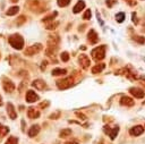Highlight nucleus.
<instances>
[{
    "mask_svg": "<svg viewBox=\"0 0 145 144\" xmlns=\"http://www.w3.org/2000/svg\"><path fill=\"white\" fill-rule=\"evenodd\" d=\"M65 144H78V141L72 139V141H68V142H66Z\"/></svg>",
    "mask_w": 145,
    "mask_h": 144,
    "instance_id": "72a5a7b5",
    "label": "nucleus"
},
{
    "mask_svg": "<svg viewBox=\"0 0 145 144\" xmlns=\"http://www.w3.org/2000/svg\"><path fill=\"white\" fill-rule=\"evenodd\" d=\"M37 100H39V95L34 91H32V90L27 91V93H26V102L33 103V102H36Z\"/></svg>",
    "mask_w": 145,
    "mask_h": 144,
    "instance_id": "0eeeda50",
    "label": "nucleus"
},
{
    "mask_svg": "<svg viewBox=\"0 0 145 144\" xmlns=\"http://www.w3.org/2000/svg\"><path fill=\"white\" fill-rule=\"evenodd\" d=\"M58 25V23H51V24H46V28L48 29H52V28H56V26Z\"/></svg>",
    "mask_w": 145,
    "mask_h": 144,
    "instance_id": "7c9ffc66",
    "label": "nucleus"
},
{
    "mask_svg": "<svg viewBox=\"0 0 145 144\" xmlns=\"http://www.w3.org/2000/svg\"><path fill=\"white\" fill-rule=\"evenodd\" d=\"M5 144H18V138L15 136H10V137H8V139L6 141Z\"/></svg>",
    "mask_w": 145,
    "mask_h": 144,
    "instance_id": "4be33fe9",
    "label": "nucleus"
},
{
    "mask_svg": "<svg viewBox=\"0 0 145 144\" xmlns=\"http://www.w3.org/2000/svg\"><path fill=\"white\" fill-rule=\"evenodd\" d=\"M11 1H14V2H17V1H18V0H11Z\"/></svg>",
    "mask_w": 145,
    "mask_h": 144,
    "instance_id": "58836bf2",
    "label": "nucleus"
},
{
    "mask_svg": "<svg viewBox=\"0 0 145 144\" xmlns=\"http://www.w3.org/2000/svg\"><path fill=\"white\" fill-rule=\"evenodd\" d=\"M85 8V2L83 1V0H79L75 6H74V8H72V11L75 12V14H78V12H80L83 9Z\"/></svg>",
    "mask_w": 145,
    "mask_h": 144,
    "instance_id": "dca6fc26",
    "label": "nucleus"
},
{
    "mask_svg": "<svg viewBox=\"0 0 145 144\" xmlns=\"http://www.w3.org/2000/svg\"><path fill=\"white\" fill-rule=\"evenodd\" d=\"M87 39H88V41H89L91 43L95 44V43L99 41V35L96 34V32H95L94 29H89L88 35H87Z\"/></svg>",
    "mask_w": 145,
    "mask_h": 144,
    "instance_id": "f8f14e48",
    "label": "nucleus"
},
{
    "mask_svg": "<svg viewBox=\"0 0 145 144\" xmlns=\"http://www.w3.org/2000/svg\"><path fill=\"white\" fill-rule=\"evenodd\" d=\"M116 2H117V0H106V6L108 7H112Z\"/></svg>",
    "mask_w": 145,
    "mask_h": 144,
    "instance_id": "2f4dec72",
    "label": "nucleus"
},
{
    "mask_svg": "<svg viewBox=\"0 0 145 144\" xmlns=\"http://www.w3.org/2000/svg\"><path fill=\"white\" fill-rule=\"evenodd\" d=\"M71 85H72V79H71V77H67V78L57 81V86H58V88H60V90H66V88L70 87Z\"/></svg>",
    "mask_w": 145,
    "mask_h": 144,
    "instance_id": "20e7f679",
    "label": "nucleus"
},
{
    "mask_svg": "<svg viewBox=\"0 0 145 144\" xmlns=\"http://www.w3.org/2000/svg\"><path fill=\"white\" fill-rule=\"evenodd\" d=\"M60 57H61V60H62V61H68V60H69V54H68V52H62Z\"/></svg>",
    "mask_w": 145,
    "mask_h": 144,
    "instance_id": "cd10ccee",
    "label": "nucleus"
},
{
    "mask_svg": "<svg viewBox=\"0 0 145 144\" xmlns=\"http://www.w3.org/2000/svg\"><path fill=\"white\" fill-rule=\"evenodd\" d=\"M129 92H130L135 98H138V99L144 98V94H145V92H144L142 88H138V87H131Z\"/></svg>",
    "mask_w": 145,
    "mask_h": 144,
    "instance_id": "9d476101",
    "label": "nucleus"
},
{
    "mask_svg": "<svg viewBox=\"0 0 145 144\" xmlns=\"http://www.w3.org/2000/svg\"><path fill=\"white\" fill-rule=\"evenodd\" d=\"M120 103L122 104V105H127V107H131V105H134V100L131 99V98H129V96H122L121 98V100H120Z\"/></svg>",
    "mask_w": 145,
    "mask_h": 144,
    "instance_id": "f3484780",
    "label": "nucleus"
},
{
    "mask_svg": "<svg viewBox=\"0 0 145 144\" xmlns=\"http://www.w3.org/2000/svg\"><path fill=\"white\" fill-rule=\"evenodd\" d=\"M32 86H34L36 90H39V91H43L45 87H46V84H45V82L44 81H42V79H35L33 83H32Z\"/></svg>",
    "mask_w": 145,
    "mask_h": 144,
    "instance_id": "1a4fd4ad",
    "label": "nucleus"
},
{
    "mask_svg": "<svg viewBox=\"0 0 145 144\" xmlns=\"http://www.w3.org/2000/svg\"><path fill=\"white\" fill-rule=\"evenodd\" d=\"M24 20H25V17H24V16H20V17H19V19H18V22H17V25H20Z\"/></svg>",
    "mask_w": 145,
    "mask_h": 144,
    "instance_id": "473e14b6",
    "label": "nucleus"
},
{
    "mask_svg": "<svg viewBox=\"0 0 145 144\" xmlns=\"http://www.w3.org/2000/svg\"><path fill=\"white\" fill-rule=\"evenodd\" d=\"M59 44V37L58 35H50L49 39H48V45H49V49H52V48H57Z\"/></svg>",
    "mask_w": 145,
    "mask_h": 144,
    "instance_id": "39448f33",
    "label": "nucleus"
},
{
    "mask_svg": "<svg viewBox=\"0 0 145 144\" xmlns=\"http://www.w3.org/2000/svg\"><path fill=\"white\" fill-rule=\"evenodd\" d=\"M134 40L137 41V42H139V43H144L145 42V37L144 36H135Z\"/></svg>",
    "mask_w": 145,
    "mask_h": 144,
    "instance_id": "c756f323",
    "label": "nucleus"
},
{
    "mask_svg": "<svg viewBox=\"0 0 145 144\" xmlns=\"http://www.w3.org/2000/svg\"><path fill=\"white\" fill-rule=\"evenodd\" d=\"M106 127H108V126L104 127V132H105L106 134L109 133V136H110L111 139H114L116 136H117V134H118V132H119V127L117 126V127H114L113 129H110V128H106Z\"/></svg>",
    "mask_w": 145,
    "mask_h": 144,
    "instance_id": "2eb2a0df",
    "label": "nucleus"
},
{
    "mask_svg": "<svg viewBox=\"0 0 145 144\" xmlns=\"http://www.w3.org/2000/svg\"><path fill=\"white\" fill-rule=\"evenodd\" d=\"M67 73L66 69H62V68H56L52 70V76H60V75H65Z\"/></svg>",
    "mask_w": 145,
    "mask_h": 144,
    "instance_id": "412c9836",
    "label": "nucleus"
},
{
    "mask_svg": "<svg viewBox=\"0 0 145 144\" xmlns=\"http://www.w3.org/2000/svg\"><path fill=\"white\" fill-rule=\"evenodd\" d=\"M91 16H92V11H91L89 9H87V10L85 11V14H84L83 18H84V19H89V18H91Z\"/></svg>",
    "mask_w": 145,
    "mask_h": 144,
    "instance_id": "c85d7f7f",
    "label": "nucleus"
},
{
    "mask_svg": "<svg viewBox=\"0 0 145 144\" xmlns=\"http://www.w3.org/2000/svg\"><path fill=\"white\" fill-rule=\"evenodd\" d=\"M59 115H60V112H56V113H52V115L50 116V118H51V119H57L56 117H57V116H59Z\"/></svg>",
    "mask_w": 145,
    "mask_h": 144,
    "instance_id": "f704fd0d",
    "label": "nucleus"
},
{
    "mask_svg": "<svg viewBox=\"0 0 145 144\" xmlns=\"http://www.w3.org/2000/svg\"><path fill=\"white\" fill-rule=\"evenodd\" d=\"M27 116H28V118H31V119H36V118L40 117V111L36 110L35 108L31 107V108H28V110H27Z\"/></svg>",
    "mask_w": 145,
    "mask_h": 144,
    "instance_id": "4468645a",
    "label": "nucleus"
},
{
    "mask_svg": "<svg viewBox=\"0 0 145 144\" xmlns=\"http://www.w3.org/2000/svg\"><path fill=\"white\" fill-rule=\"evenodd\" d=\"M19 11V8H18V6H12V7H10L8 10H7V15L8 16H14V15H16L17 12Z\"/></svg>",
    "mask_w": 145,
    "mask_h": 144,
    "instance_id": "6ab92c4d",
    "label": "nucleus"
},
{
    "mask_svg": "<svg viewBox=\"0 0 145 144\" xmlns=\"http://www.w3.org/2000/svg\"><path fill=\"white\" fill-rule=\"evenodd\" d=\"M116 19H117V22L122 23L123 19H125V14H123V12H118V14L116 15Z\"/></svg>",
    "mask_w": 145,
    "mask_h": 144,
    "instance_id": "b1692460",
    "label": "nucleus"
},
{
    "mask_svg": "<svg viewBox=\"0 0 145 144\" xmlns=\"http://www.w3.org/2000/svg\"><path fill=\"white\" fill-rule=\"evenodd\" d=\"M56 16H57V11H54V12H53V14H51L50 16H46V17H45V18L43 19V22H45V23H48L49 20H53Z\"/></svg>",
    "mask_w": 145,
    "mask_h": 144,
    "instance_id": "393cba45",
    "label": "nucleus"
},
{
    "mask_svg": "<svg viewBox=\"0 0 145 144\" xmlns=\"http://www.w3.org/2000/svg\"><path fill=\"white\" fill-rule=\"evenodd\" d=\"M78 61H79L80 67L84 68V69H86L89 66V58L86 54H80L79 58H78Z\"/></svg>",
    "mask_w": 145,
    "mask_h": 144,
    "instance_id": "6e6552de",
    "label": "nucleus"
},
{
    "mask_svg": "<svg viewBox=\"0 0 145 144\" xmlns=\"http://www.w3.org/2000/svg\"><path fill=\"white\" fill-rule=\"evenodd\" d=\"M76 115L78 116V117H82V119H86V117L83 115V113H79V112H76Z\"/></svg>",
    "mask_w": 145,
    "mask_h": 144,
    "instance_id": "c9c22d12",
    "label": "nucleus"
},
{
    "mask_svg": "<svg viewBox=\"0 0 145 144\" xmlns=\"http://www.w3.org/2000/svg\"><path fill=\"white\" fill-rule=\"evenodd\" d=\"M143 132H144V127H143V126H140V125L134 126V127H133V128H130V130H129L130 135H133V136H138V135H140Z\"/></svg>",
    "mask_w": 145,
    "mask_h": 144,
    "instance_id": "9b49d317",
    "label": "nucleus"
},
{
    "mask_svg": "<svg viewBox=\"0 0 145 144\" xmlns=\"http://www.w3.org/2000/svg\"><path fill=\"white\" fill-rule=\"evenodd\" d=\"M69 2H70V0H58L59 7H66L69 5Z\"/></svg>",
    "mask_w": 145,
    "mask_h": 144,
    "instance_id": "a878e982",
    "label": "nucleus"
},
{
    "mask_svg": "<svg viewBox=\"0 0 145 144\" xmlns=\"http://www.w3.org/2000/svg\"><path fill=\"white\" fill-rule=\"evenodd\" d=\"M40 133V126L39 125H33L29 129H28V136L29 137H34Z\"/></svg>",
    "mask_w": 145,
    "mask_h": 144,
    "instance_id": "a211bd4d",
    "label": "nucleus"
},
{
    "mask_svg": "<svg viewBox=\"0 0 145 144\" xmlns=\"http://www.w3.org/2000/svg\"><path fill=\"white\" fill-rule=\"evenodd\" d=\"M104 67H105V65H104V63H99V65H96V66H94V67L92 68V73H93V74L101 73V71L104 69Z\"/></svg>",
    "mask_w": 145,
    "mask_h": 144,
    "instance_id": "aec40b11",
    "label": "nucleus"
},
{
    "mask_svg": "<svg viewBox=\"0 0 145 144\" xmlns=\"http://www.w3.org/2000/svg\"><path fill=\"white\" fill-rule=\"evenodd\" d=\"M0 105H2V100H1V95H0Z\"/></svg>",
    "mask_w": 145,
    "mask_h": 144,
    "instance_id": "4c0bfd02",
    "label": "nucleus"
},
{
    "mask_svg": "<svg viewBox=\"0 0 145 144\" xmlns=\"http://www.w3.org/2000/svg\"><path fill=\"white\" fill-rule=\"evenodd\" d=\"M8 42L16 50H22L24 48V39L19 34H12V35H10L9 39H8Z\"/></svg>",
    "mask_w": 145,
    "mask_h": 144,
    "instance_id": "f257e3e1",
    "label": "nucleus"
},
{
    "mask_svg": "<svg viewBox=\"0 0 145 144\" xmlns=\"http://www.w3.org/2000/svg\"><path fill=\"white\" fill-rule=\"evenodd\" d=\"M70 134H71V129H69V128L62 129V130L60 132V137H67V136H69Z\"/></svg>",
    "mask_w": 145,
    "mask_h": 144,
    "instance_id": "5701e85b",
    "label": "nucleus"
},
{
    "mask_svg": "<svg viewBox=\"0 0 145 144\" xmlns=\"http://www.w3.org/2000/svg\"><path fill=\"white\" fill-rule=\"evenodd\" d=\"M41 50H42V44H41V43H35V44H33V45L26 48L25 54H26V56H34V54L39 53Z\"/></svg>",
    "mask_w": 145,
    "mask_h": 144,
    "instance_id": "7ed1b4c3",
    "label": "nucleus"
},
{
    "mask_svg": "<svg viewBox=\"0 0 145 144\" xmlns=\"http://www.w3.org/2000/svg\"><path fill=\"white\" fill-rule=\"evenodd\" d=\"M2 86H3V90L8 93H11L14 90H15V84L10 81V79H3L2 82Z\"/></svg>",
    "mask_w": 145,
    "mask_h": 144,
    "instance_id": "423d86ee",
    "label": "nucleus"
},
{
    "mask_svg": "<svg viewBox=\"0 0 145 144\" xmlns=\"http://www.w3.org/2000/svg\"><path fill=\"white\" fill-rule=\"evenodd\" d=\"M7 112H8V116L10 117V119H16L17 118V113L15 111V108L12 105V103H7Z\"/></svg>",
    "mask_w": 145,
    "mask_h": 144,
    "instance_id": "ddd939ff",
    "label": "nucleus"
},
{
    "mask_svg": "<svg viewBox=\"0 0 145 144\" xmlns=\"http://www.w3.org/2000/svg\"><path fill=\"white\" fill-rule=\"evenodd\" d=\"M91 54H92V57H93V59L95 61L102 60L105 57V45H100V46L93 49L92 52H91Z\"/></svg>",
    "mask_w": 145,
    "mask_h": 144,
    "instance_id": "f03ea898",
    "label": "nucleus"
},
{
    "mask_svg": "<svg viewBox=\"0 0 145 144\" xmlns=\"http://www.w3.org/2000/svg\"><path fill=\"white\" fill-rule=\"evenodd\" d=\"M8 128L7 127H5V126H2L1 124H0V135H6L7 133H8Z\"/></svg>",
    "mask_w": 145,
    "mask_h": 144,
    "instance_id": "bb28decb",
    "label": "nucleus"
},
{
    "mask_svg": "<svg viewBox=\"0 0 145 144\" xmlns=\"http://www.w3.org/2000/svg\"><path fill=\"white\" fill-rule=\"evenodd\" d=\"M127 2H128L129 5H131V6H133V5H135V2H134V1H131V0H127Z\"/></svg>",
    "mask_w": 145,
    "mask_h": 144,
    "instance_id": "e433bc0d",
    "label": "nucleus"
}]
</instances>
